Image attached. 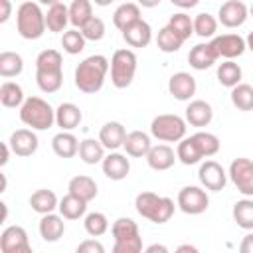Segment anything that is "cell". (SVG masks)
<instances>
[{
	"label": "cell",
	"instance_id": "cell-1",
	"mask_svg": "<svg viewBox=\"0 0 253 253\" xmlns=\"http://www.w3.org/2000/svg\"><path fill=\"white\" fill-rule=\"evenodd\" d=\"M109 67H111V61L101 53L85 57L75 67V75H73L75 87L81 93H87V95L99 93L105 85V77L109 73Z\"/></svg>",
	"mask_w": 253,
	"mask_h": 253
},
{
	"label": "cell",
	"instance_id": "cell-2",
	"mask_svg": "<svg viewBox=\"0 0 253 253\" xmlns=\"http://www.w3.org/2000/svg\"><path fill=\"white\" fill-rule=\"evenodd\" d=\"M36 83L43 93H55L63 85V57L57 49H43L36 57Z\"/></svg>",
	"mask_w": 253,
	"mask_h": 253
},
{
	"label": "cell",
	"instance_id": "cell-3",
	"mask_svg": "<svg viewBox=\"0 0 253 253\" xmlns=\"http://www.w3.org/2000/svg\"><path fill=\"white\" fill-rule=\"evenodd\" d=\"M134 208L138 211V215H142L144 219L162 225L166 221H170V217L174 215V200L168 196H158L154 192H140L134 198Z\"/></svg>",
	"mask_w": 253,
	"mask_h": 253
},
{
	"label": "cell",
	"instance_id": "cell-4",
	"mask_svg": "<svg viewBox=\"0 0 253 253\" xmlns=\"http://www.w3.org/2000/svg\"><path fill=\"white\" fill-rule=\"evenodd\" d=\"M20 121L32 130H47L55 123V109L42 97H28L20 107Z\"/></svg>",
	"mask_w": 253,
	"mask_h": 253
},
{
	"label": "cell",
	"instance_id": "cell-5",
	"mask_svg": "<svg viewBox=\"0 0 253 253\" xmlns=\"http://www.w3.org/2000/svg\"><path fill=\"white\" fill-rule=\"evenodd\" d=\"M16 30L24 40H40L45 26V14L36 2H22L16 10Z\"/></svg>",
	"mask_w": 253,
	"mask_h": 253
},
{
	"label": "cell",
	"instance_id": "cell-6",
	"mask_svg": "<svg viewBox=\"0 0 253 253\" xmlns=\"http://www.w3.org/2000/svg\"><path fill=\"white\" fill-rule=\"evenodd\" d=\"M111 233L115 237L113 251H117V253H144L138 225L130 217L115 219L111 225Z\"/></svg>",
	"mask_w": 253,
	"mask_h": 253
},
{
	"label": "cell",
	"instance_id": "cell-7",
	"mask_svg": "<svg viewBox=\"0 0 253 253\" xmlns=\"http://www.w3.org/2000/svg\"><path fill=\"white\" fill-rule=\"evenodd\" d=\"M136 53L128 47L115 49L111 57V83L117 89H126L136 75Z\"/></svg>",
	"mask_w": 253,
	"mask_h": 253
},
{
	"label": "cell",
	"instance_id": "cell-8",
	"mask_svg": "<svg viewBox=\"0 0 253 253\" xmlns=\"http://www.w3.org/2000/svg\"><path fill=\"white\" fill-rule=\"evenodd\" d=\"M186 119H182L180 115L164 113L152 119L150 134L160 142H180L182 138H186Z\"/></svg>",
	"mask_w": 253,
	"mask_h": 253
},
{
	"label": "cell",
	"instance_id": "cell-9",
	"mask_svg": "<svg viewBox=\"0 0 253 253\" xmlns=\"http://www.w3.org/2000/svg\"><path fill=\"white\" fill-rule=\"evenodd\" d=\"M176 206L188 215H200L210 208V196L202 186H184L178 192Z\"/></svg>",
	"mask_w": 253,
	"mask_h": 253
},
{
	"label": "cell",
	"instance_id": "cell-10",
	"mask_svg": "<svg viewBox=\"0 0 253 253\" xmlns=\"http://www.w3.org/2000/svg\"><path fill=\"white\" fill-rule=\"evenodd\" d=\"M227 178L233 182L239 194L245 198H253V160L249 158H233L227 170Z\"/></svg>",
	"mask_w": 253,
	"mask_h": 253
},
{
	"label": "cell",
	"instance_id": "cell-11",
	"mask_svg": "<svg viewBox=\"0 0 253 253\" xmlns=\"http://www.w3.org/2000/svg\"><path fill=\"white\" fill-rule=\"evenodd\" d=\"M213 53L219 57H223L225 61H233L235 57L243 55L245 49H247V43L245 40L239 36V34H221V36H215L211 42H210Z\"/></svg>",
	"mask_w": 253,
	"mask_h": 253
},
{
	"label": "cell",
	"instance_id": "cell-12",
	"mask_svg": "<svg viewBox=\"0 0 253 253\" xmlns=\"http://www.w3.org/2000/svg\"><path fill=\"white\" fill-rule=\"evenodd\" d=\"M198 178L204 190L210 192H221L227 184V172L223 170V166L215 160H206L200 164L198 170Z\"/></svg>",
	"mask_w": 253,
	"mask_h": 253
},
{
	"label": "cell",
	"instance_id": "cell-13",
	"mask_svg": "<svg viewBox=\"0 0 253 253\" xmlns=\"http://www.w3.org/2000/svg\"><path fill=\"white\" fill-rule=\"evenodd\" d=\"M249 18V8L241 0H227L217 10V22L225 28H239Z\"/></svg>",
	"mask_w": 253,
	"mask_h": 253
},
{
	"label": "cell",
	"instance_id": "cell-14",
	"mask_svg": "<svg viewBox=\"0 0 253 253\" xmlns=\"http://www.w3.org/2000/svg\"><path fill=\"white\" fill-rule=\"evenodd\" d=\"M8 144H10V148H12V152L16 156L26 158V156L36 154V150L40 146V140H38L36 130H32V128H18V130H14L10 134Z\"/></svg>",
	"mask_w": 253,
	"mask_h": 253
},
{
	"label": "cell",
	"instance_id": "cell-15",
	"mask_svg": "<svg viewBox=\"0 0 253 253\" xmlns=\"http://www.w3.org/2000/svg\"><path fill=\"white\" fill-rule=\"evenodd\" d=\"M196 79L188 71H178L168 79V93L176 101H190L196 95Z\"/></svg>",
	"mask_w": 253,
	"mask_h": 253
},
{
	"label": "cell",
	"instance_id": "cell-16",
	"mask_svg": "<svg viewBox=\"0 0 253 253\" xmlns=\"http://www.w3.org/2000/svg\"><path fill=\"white\" fill-rule=\"evenodd\" d=\"M101 168H103V174L109 178V180H115V182H121L128 176L130 172V160L126 158V154H121V152H109L105 156V160L101 162Z\"/></svg>",
	"mask_w": 253,
	"mask_h": 253
},
{
	"label": "cell",
	"instance_id": "cell-17",
	"mask_svg": "<svg viewBox=\"0 0 253 253\" xmlns=\"http://www.w3.org/2000/svg\"><path fill=\"white\" fill-rule=\"evenodd\" d=\"M126 134H128V132H126V128H125L123 123H119V121H109V123H105V125L101 126V130H99V142H101L107 150L117 152V148H121V146L125 144Z\"/></svg>",
	"mask_w": 253,
	"mask_h": 253
},
{
	"label": "cell",
	"instance_id": "cell-18",
	"mask_svg": "<svg viewBox=\"0 0 253 253\" xmlns=\"http://www.w3.org/2000/svg\"><path fill=\"white\" fill-rule=\"evenodd\" d=\"M184 115H186V123H188V125H192V126H196V128H204V126H208V125L211 123V119H213V109H211V105H210L208 101H204V99H194V101L188 103Z\"/></svg>",
	"mask_w": 253,
	"mask_h": 253
},
{
	"label": "cell",
	"instance_id": "cell-19",
	"mask_svg": "<svg viewBox=\"0 0 253 253\" xmlns=\"http://www.w3.org/2000/svg\"><path fill=\"white\" fill-rule=\"evenodd\" d=\"M176 160H178V158H176V152H174V148L168 146V144H154V146L150 148V152L146 154L148 166H150L152 170H156V172L170 170Z\"/></svg>",
	"mask_w": 253,
	"mask_h": 253
},
{
	"label": "cell",
	"instance_id": "cell-20",
	"mask_svg": "<svg viewBox=\"0 0 253 253\" xmlns=\"http://www.w3.org/2000/svg\"><path fill=\"white\" fill-rule=\"evenodd\" d=\"M126 156H132V158H146V154L150 152L152 148V142H150V134H146L144 130H130L125 138V144H123Z\"/></svg>",
	"mask_w": 253,
	"mask_h": 253
},
{
	"label": "cell",
	"instance_id": "cell-21",
	"mask_svg": "<svg viewBox=\"0 0 253 253\" xmlns=\"http://www.w3.org/2000/svg\"><path fill=\"white\" fill-rule=\"evenodd\" d=\"M81 119H83V113L75 103H61L55 109V125L65 132H71L73 128H77L81 125Z\"/></svg>",
	"mask_w": 253,
	"mask_h": 253
},
{
	"label": "cell",
	"instance_id": "cell-22",
	"mask_svg": "<svg viewBox=\"0 0 253 253\" xmlns=\"http://www.w3.org/2000/svg\"><path fill=\"white\" fill-rule=\"evenodd\" d=\"M67 194H71V196H75V198H79V200H83V202H91V200H95L97 198V194H99V190H97V182L91 178V176H85V174H79V176H73L71 180H69V184H67Z\"/></svg>",
	"mask_w": 253,
	"mask_h": 253
},
{
	"label": "cell",
	"instance_id": "cell-23",
	"mask_svg": "<svg viewBox=\"0 0 253 253\" xmlns=\"http://www.w3.org/2000/svg\"><path fill=\"white\" fill-rule=\"evenodd\" d=\"M38 229H40V235H42L43 241L55 243V241H59V239L63 237V233H65V221H63V217L57 215V213H47V215H42Z\"/></svg>",
	"mask_w": 253,
	"mask_h": 253
},
{
	"label": "cell",
	"instance_id": "cell-24",
	"mask_svg": "<svg viewBox=\"0 0 253 253\" xmlns=\"http://www.w3.org/2000/svg\"><path fill=\"white\" fill-rule=\"evenodd\" d=\"M69 24V6H65L63 2H51L45 14V26L49 32L55 34H65Z\"/></svg>",
	"mask_w": 253,
	"mask_h": 253
},
{
	"label": "cell",
	"instance_id": "cell-25",
	"mask_svg": "<svg viewBox=\"0 0 253 253\" xmlns=\"http://www.w3.org/2000/svg\"><path fill=\"white\" fill-rule=\"evenodd\" d=\"M217 61V55L213 53L210 42L208 43H196L188 53V63L196 71H206Z\"/></svg>",
	"mask_w": 253,
	"mask_h": 253
},
{
	"label": "cell",
	"instance_id": "cell-26",
	"mask_svg": "<svg viewBox=\"0 0 253 253\" xmlns=\"http://www.w3.org/2000/svg\"><path fill=\"white\" fill-rule=\"evenodd\" d=\"M123 40L130 47H146L152 42V28L146 20H138L136 24H132L123 32Z\"/></svg>",
	"mask_w": 253,
	"mask_h": 253
},
{
	"label": "cell",
	"instance_id": "cell-27",
	"mask_svg": "<svg viewBox=\"0 0 253 253\" xmlns=\"http://www.w3.org/2000/svg\"><path fill=\"white\" fill-rule=\"evenodd\" d=\"M138 20H142L140 18V6L134 4V2H123L113 12V24L121 32H125L126 28H130L132 24H136Z\"/></svg>",
	"mask_w": 253,
	"mask_h": 253
},
{
	"label": "cell",
	"instance_id": "cell-28",
	"mask_svg": "<svg viewBox=\"0 0 253 253\" xmlns=\"http://www.w3.org/2000/svg\"><path fill=\"white\" fill-rule=\"evenodd\" d=\"M176 158L182 164H186V166H192V164L202 162L204 152H202V146H200V142L196 140L194 134L192 136H186V138H182L178 142V146H176Z\"/></svg>",
	"mask_w": 253,
	"mask_h": 253
},
{
	"label": "cell",
	"instance_id": "cell-29",
	"mask_svg": "<svg viewBox=\"0 0 253 253\" xmlns=\"http://www.w3.org/2000/svg\"><path fill=\"white\" fill-rule=\"evenodd\" d=\"M30 208L40 215H47L59 208V200H57L55 192H51L47 188H40L30 196Z\"/></svg>",
	"mask_w": 253,
	"mask_h": 253
},
{
	"label": "cell",
	"instance_id": "cell-30",
	"mask_svg": "<svg viewBox=\"0 0 253 253\" xmlns=\"http://www.w3.org/2000/svg\"><path fill=\"white\" fill-rule=\"evenodd\" d=\"M79 142L81 140H77L73 132L61 130L51 138V148L59 158H73L75 154H79Z\"/></svg>",
	"mask_w": 253,
	"mask_h": 253
},
{
	"label": "cell",
	"instance_id": "cell-31",
	"mask_svg": "<svg viewBox=\"0 0 253 253\" xmlns=\"http://www.w3.org/2000/svg\"><path fill=\"white\" fill-rule=\"evenodd\" d=\"M79 158L89 166L101 164L105 160V146L99 142V138H85L79 142Z\"/></svg>",
	"mask_w": 253,
	"mask_h": 253
},
{
	"label": "cell",
	"instance_id": "cell-32",
	"mask_svg": "<svg viewBox=\"0 0 253 253\" xmlns=\"http://www.w3.org/2000/svg\"><path fill=\"white\" fill-rule=\"evenodd\" d=\"M24 101H26L24 89L16 81H4L0 85V103H2V107L16 109V107H22Z\"/></svg>",
	"mask_w": 253,
	"mask_h": 253
},
{
	"label": "cell",
	"instance_id": "cell-33",
	"mask_svg": "<svg viewBox=\"0 0 253 253\" xmlns=\"http://www.w3.org/2000/svg\"><path fill=\"white\" fill-rule=\"evenodd\" d=\"M231 215H233V221L241 229L253 231V200L251 198H243V200L235 202L233 210H231Z\"/></svg>",
	"mask_w": 253,
	"mask_h": 253
},
{
	"label": "cell",
	"instance_id": "cell-34",
	"mask_svg": "<svg viewBox=\"0 0 253 253\" xmlns=\"http://www.w3.org/2000/svg\"><path fill=\"white\" fill-rule=\"evenodd\" d=\"M93 18V6L89 0H73L69 4V24L75 30H81Z\"/></svg>",
	"mask_w": 253,
	"mask_h": 253
},
{
	"label": "cell",
	"instance_id": "cell-35",
	"mask_svg": "<svg viewBox=\"0 0 253 253\" xmlns=\"http://www.w3.org/2000/svg\"><path fill=\"white\" fill-rule=\"evenodd\" d=\"M59 215L63 219H79L85 215L87 211V202L71 196V194H65L61 200H59Z\"/></svg>",
	"mask_w": 253,
	"mask_h": 253
},
{
	"label": "cell",
	"instance_id": "cell-36",
	"mask_svg": "<svg viewBox=\"0 0 253 253\" xmlns=\"http://www.w3.org/2000/svg\"><path fill=\"white\" fill-rule=\"evenodd\" d=\"M241 77H243V71L239 67V63L235 61H221L217 65V81L227 87V89H233L241 83Z\"/></svg>",
	"mask_w": 253,
	"mask_h": 253
},
{
	"label": "cell",
	"instance_id": "cell-37",
	"mask_svg": "<svg viewBox=\"0 0 253 253\" xmlns=\"http://www.w3.org/2000/svg\"><path fill=\"white\" fill-rule=\"evenodd\" d=\"M24 71V59L16 51H2L0 53V75L4 79L18 77Z\"/></svg>",
	"mask_w": 253,
	"mask_h": 253
},
{
	"label": "cell",
	"instance_id": "cell-38",
	"mask_svg": "<svg viewBox=\"0 0 253 253\" xmlns=\"http://www.w3.org/2000/svg\"><path fill=\"white\" fill-rule=\"evenodd\" d=\"M178 38H182L184 42L190 40V36L194 34V20L186 14V12H174L166 24Z\"/></svg>",
	"mask_w": 253,
	"mask_h": 253
},
{
	"label": "cell",
	"instance_id": "cell-39",
	"mask_svg": "<svg viewBox=\"0 0 253 253\" xmlns=\"http://www.w3.org/2000/svg\"><path fill=\"white\" fill-rule=\"evenodd\" d=\"M229 97L237 111H253V87L249 83H239L237 87H233Z\"/></svg>",
	"mask_w": 253,
	"mask_h": 253
},
{
	"label": "cell",
	"instance_id": "cell-40",
	"mask_svg": "<svg viewBox=\"0 0 253 253\" xmlns=\"http://www.w3.org/2000/svg\"><path fill=\"white\" fill-rule=\"evenodd\" d=\"M24 243H30V239H28V231L22 225H8L0 233V251L16 245H24Z\"/></svg>",
	"mask_w": 253,
	"mask_h": 253
},
{
	"label": "cell",
	"instance_id": "cell-41",
	"mask_svg": "<svg viewBox=\"0 0 253 253\" xmlns=\"http://www.w3.org/2000/svg\"><path fill=\"white\" fill-rule=\"evenodd\" d=\"M217 18H213L210 12H202L194 18V34L200 38H215L217 32Z\"/></svg>",
	"mask_w": 253,
	"mask_h": 253
},
{
	"label": "cell",
	"instance_id": "cell-42",
	"mask_svg": "<svg viewBox=\"0 0 253 253\" xmlns=\"http://www.w3.org/2000/svg\"><path fill=\"white\" fill-rule=\"evenodd\" d=\"M83 225H85V231L91 235V237H101L109 231V219L105 213L101 211H91L85 215L83 219Z\"/></svg>",
	"mask_w": 253,
	"mask_h": 253
},
{
	"label": "cell",
	"instance_id": "cell-43",
	"mask_svg": "<svg viewBox=\"0 0 253 253\" xmlns=\"http://www.w3.org/2000/svg\"><path fill=\"white\" fill-rule=\"evenodd\" d=\"M182 43H184V40L178 38L168 26H164V28L158 30L156 45H158L160 51H164V53H174V51H178V49L182 47Z\"/></svg>",
	"mask_w": 253,
	"mask_h": 253
},
{
	"label": "cell",
	"instance_id": "cell-44",
	"mask_svg": "<svg viewBox=\"0 0 253 253\" xmlns=\"http://www.w3.org/2000/svg\"><path fill=\"white\" fill-rule=\"evenodd\" d=\"M85 42H87V40L83 38V34H81L79 30H75V28L67 30V32L61 36V47H63V51L69 53V55L81 53V51L85 49Z\"/></svg>",
	"mask_w": 253,
	"mask_h": 253
},
{
	"label": "cell",
	"instance_id": "cell-45",
	"mask_svg": "<svg viewBox=\"0 0 253 253\" xmlns=\"http://www.w3.org/2000/svg\"><path fill=\"white\" fill-rule=\"evenodd\" d=\"M194 136H196V140H198V142H200V146H202L204 158L215 156V154L219 152L221 142H219V138H217L213 132H208V130H198V132H194Z\"/></svg>",
	"mask_w": 253,
	"mask_h": 253
},
{
	"label": "cell",
	"instance_id": "cell-46",
	"mask_svg": "<svg viewBox=\"0 0 253 253\" xmlns=\"http://www.w3.org/2000/svg\"><path fill=\"white\" fill-rule=\"evenodd\" d=\"M79 32L83 34L85 40H89V42H99V40L105 38V32H107V30H105V22H103L99 16H93Z\"/></svg>",
	"mask_w": 253,
	"mask_h": 253
},
{
	"label": "cell",
	"instance_id": "cell-47",
	"mask_svg": "<svg viewBox=\"0 0 253 253\" xmlns=\"http://www.w3.org/2000/svg\"><path fill=\"white\" fill-rule=\"evenodd\" d=\"M75 253H107L105 251V245L99 241V239H83L79 245H77V249H75Z\"/></svg>",
	"mask_w": 253,
	"mask_h": 253
},
{
	"label": "cell",
	"instance_id": "cell-48",
	"mask_svg": "<svg viewBox=\"0 0 253 253\" xmlns=\"http://www.w3.org/2000/svg\"><path fill=\"white\" fill-rule=\"evenodd\" d=\"M239 253H253V231H249L241 243H239Z\"/></svg>",
	"mask_w": 253,
	"mask_h": 253
},
{
	"label": "cell",
	"instance_id": "cell-49",
	"mask_svg": "<svg viewBox=\"0 0 253 253\" xmlns=\"http://www.w3.org/2000/svg\"><path fill=\"white\" fill-rule=\"evenodd\" d=\"M0 8H2V12H0V24H4V22H8V18L12 14V2L10 0H0Z\"/></svg>",
	"mask_w": 253,
	"mask_h": 253
},
{
	"label": "cell",
	"instance_id": "cell-50",
	"mask_svg": "<svg viewBox=\"0 0 253 253\" xmlns=\"http://www.w3.org/2000/svg\"><path fill=\"white\" fill-rule=\"evenodd\" d=\"M2 253H34V249L30 243H24V245H16L10 249H2Z\"/></svg>",
	"mask_w": 253,
	"mask_h": 253
},
{
	"label": "cell",
	"instance_id": "cell-51",
	"mask_svg": "<svg viewBox=\"0 0 253 253\" xmlns=\"http://www.w3.org/2000/svg\"><path fill=\"white\" fill-rule=\"evenodd\" d=\"M144 253H170V251H168V247L162 245V243H152V245H148V247L144 249Z\"/></svg>",
	"mask_w": 253,
	"mask_h": 253
},
{
	"label": "cell",
	"instance_id": "cell-52",
	"mask_svg": "<svg viewBox=\"0 0 253 253\" xmlns=\"http://www.w3.org/2000/svg\"><path fill=\"white\" fill-rule=\"evenodd\" d=\"M174 253H200V251H198V247L192 245V243H182V245H178V247L174 249Z\"/></svg>",
	"mask_w": 253,
	"mask_h": 253
},
{
	"label": "cell",
	"instance_id": "cell-53",
	"mask_svg": "<svg viewBox=\"0 0 253 253\" xmlns=\"http://www.w3.org/2000/svg\"><path fill=\"white\" fill-rule=\"evenodd\" d=\"M10 144L8 142H2V158H0V166H6L8 160H10Z\"/></svg>",
	"mask_w": 253,
	"mask_h": 253
},
{
	"label": "cell",
	"instance_id": "cell-54",
	"mask_svg": "<svg viewBox=\"0 0 253 253\" xmlns=\"http://www.w3.org/2000/svg\"><path fill=\"white\" fill-rule=\"evenodd\" d=\"M172 4L174 6H180V8H194L196 4H198V0H172Z\"/></svg>",
	"mask_w": 253,
	"mask_h": 253
},
{
	"label": "cell",
	"instance_id": "cell-55",
	"mask_svg": "<svg viewBox=\"0 0 253 253\" xmlns=\"http://www.w3.org/2000/svg\"><path fill=\"white\" fill-rule=\"evenodd\" d=\"M245 43H247V49H251V51H253V32H249V34H247Z\"/></svg>",
	"mask_w": 253,
	"mask_h": 253
},
{
	"label": "cell",
	"instance_id": "cell-56",
	"mask_svg": "<svg viewBox=\"0 0 253 253\" xmlns=\"http://www.w3.org/2000/svg\"><path fill=\"white\" fill-rule=\"evenodd\" d=\"M249 14H251V16H253V4H251V8H249Z\"/></svg>",
	"mask_w": 253,
	"mask_h": 253
},
{
	"label": "cell",
	"instance_id": "cell-57",
	"mask_svg": "<svg viewBox=\"0 0 253 253\" xmlns=\"http://www.w3.org/2000/svg\"><path fill=\"white\" fill-rule=\"evenodd\" d=\"M111 253H117V251H111Z\"/></svg>",
	"mask_w": 253,
	"mask_h": 253
}]
</instances>
